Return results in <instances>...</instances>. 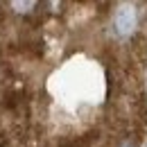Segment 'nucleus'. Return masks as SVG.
I'll use <instances>...</instances> for the list:
<instances>
[{"label": "nucleus", "instance_id": "1", "mask_svg": "<svg viewBox=\"0 0 147 147\" xmlns=\"http://www.w3.org/2000/svg\"><path fill=\"white\" fill-rule=\"evenodd\" d=\"M147 18L107 0H0V147H145Z\"/></svg>", "mask_w": 147, "mask_h": 147}, {"label": "nucleus", "instance_id": "2", "mask_svg": "<svg viewBox=\"0 0 147 147\" xmlns=\"http://www.w3.org/2000/svg\"><path fill=\"white\" fill-rule=\"evenodd\" d=\"M107 2L125 9V11H131L140 18H147V0H107Z\"/></svg>", "mask_w": 147, "mask_h": 147}]
</instances>
